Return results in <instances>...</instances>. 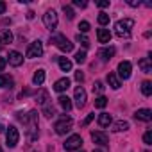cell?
<instances>
[{
	"label": "cell",
	"instance_id": "8992f818",
	"mask_svg": "<svg viewBox=\"0 0 152 152\" xmlns=\"http://www.w3.org/2000/svg\"><path fill=\"white\" fill-rule=\"evenodd\" d=\"M83 147V138L79 134H72L66 141H64V150L72 152V150H79Z\"/></svg>",
	"mask_w": 152,
	"mask_h": 152
},
{
	"label": "cell",
	"instance_id": "9c48e42d",
	"mask_svg": "<svg viewBox=\"0 0 152 152\" xmlns=\"http://www.w3.org/2000/svg\"><path fill=\"white\" fill-rule=\"evenodd\" d=\"M91 140H93V143H97L100 147H107L109 145V136L106 132H102V131H93L91 132Z\"/></svg>",
	"mask_w": 152,
	"mask_h": 152
},
{
	"label": "cell",
	"instance_id": "ba28073f",
	"mask_svg": "<svg viewBox=\"0 0 152 152\" xmlns=\"http://www.w3.org/2000/svg\"><path fill=\"white\" fill-rule=\"evenodd\" d=\"M131 73H132V64H131L129 61H122V63L118 64V75H120V79L127 81V79L131 77Z\"/></svg>",
	"mask_w": 152,
	"mask_h": 152
},
{
	"label": "cell",
	"instance_id": "d6a6232c",
	"mask_svg": "<svg viewBox=\"0 0 152 152\" xmlns=\"http://www.w3.org/2000/svg\"><path fill=\"white\" fill-rule=\"evenodd\" d=\"M143 141H145V145H152V131H147L143 134Z\"/></svg>",
	"mask_w": 152,
	"mask_h": 152
},
{
	"label": "cell",
	"instance_id": "ee69618b",
	"mask_svg": "<svg viewBox=\"0 0 152 152\" xmlns=\"http://www.w3.org/2000/svg\"><path fill=\"white\" fill-rule=\"evenodd\" d=\"M93 152H102V150L100 148H93Z\"/></svg>",
	"mask_w": 152,
	"mask_h": 152
},
{
	"label": "cell",
	"instance_id": "4316f807",
	"mask_svg": "<svg viewBox=\"0 0 152 152\" xmlns=\"http://www.w3.org/2000/svg\"><path fill=\"white\" fill-rule=\"evenodd\" d=\"M43 107V115L47 116V118H52L54 115H56V109H54V106L48 102V104H45V106H41Z\"/></svg>",
	"mask_w": 152,
	"mask_h": 152
},
{
	"label": "cell",
	"instance_id": "6da1fadb",
	"mask_svg": "<svg viewBox=\"0 0 152 152\" xmlns=\"http://www.w3.org/2000/svg\"><path fill=\"white\" fill-rule=\"evenodd\" d=\"M132 27H134V20H131V18L118 20V22L115 23V34H116L118 38H129Z\"/></svg>",
	"mask_w": 152,
	"mask_h": 152
},
{
	"label": "cell",
	"instance_id": "7bdbcfd3",
	"mask_svg": "<svg viewBox=\"0 0 152 152\" xmlns=\"http://www.w3.org/2000/svg\"><path fill=\"white\" fill-rule=\"evenodd\" d=\"M27 18L32 20V18H34V11H29V13H27Z\"/></svg>",
	"mask_w": 152,
	"mask_h": 152
},
{
	"label": "cell",
	"instance_id": "2e32d148",
	"mask_svg": "<svg viewBox=\"0 0 152 152\" xmlns=\"http://www.w3.org/2000/svg\"><path fill=\"white\" fill-rule=\"evenodd\" d=\"M97 38H99V43H109L111 41V32L107 29H99L97 31Z\"/></svg>",
	"mask_w": 152,
	"mask_h": 152
},
{
	"label": "cell",
	"instance_id": "e575fe53",
	"mask_svg": "<svg viewBox=\"0 0 152 152\" xmlns=\"http://www.w3.org/2000/svg\"><path fill=\"white\" fill-rule=\"evenodd\" d=\"M79 29H81V32H88L90 31V23L88 22H81L79 23Z\"/></svg>",
	"mask_w": 152,
	"mask_h": 152
},
{
	"label": "cell",
	"instance_id": "f35d334b",
	"mask_svg": "<svg viewBox=\"0 0 152 152\" xmlns=\"http://www.w3.org/2000/svg\"><path fill=\"white\" fill-rule=\"evenodd\" d=\"M97 6H99V7H102V9H104V7H109V0H99Z\"/></svg>",
	"mask_w": 152,
	"mask_h": 152
},
{
	"label": "cell",
	"instance_id": "b9f144b4",
	"mask_svg": "<svg viewBox=\"0 0 152 152\" xmlns=\"http://www.w3.org/2000/svg\"><path fill=\"white\" fill-rule=\"evenodd\" d=\"M6 64H7V61H6L4 57H0V72H2V70L6 68Z\"/></svg>",
	"mask_w": 152,
	"mask_h": 152
},
{
	"label": "cell",
	"instance_id": "d6986e66",
	"mask_svg": "<svg viewBox=\"0 0 152 152\" xmlns=\"http://www.w3.org/2000/svg\"><path fill=\"white\" fill-rule=\"evenodd\" d=\"M111 122H113V118H111L109 113H100V115H99V125H100V127H109Z\"/></svg>",
	"mask_w": 152,
	"mask_h": 152
},
{
	"label": "cell",
	"instance_id": "f546056e",
	"mask_svg": "<svg viewBox=\"0 0 152 152\" xmlns=\"http://www.w3.org/2000/svg\"><path fill=\"white\" fill-rule=\"evenodd\" d=\"M63 13L66 15L68 20H73V18H75V13H73V9H72L70 6H63Z\"/></svg>",
	"mask_w": 152,
	"mask_h": 152
},
{
	"label": "cell",
	"instance_id": "277c9868",
	"mask_svg": "<svg viewBox=\"0 0 152 152\" xmlns=\"http://www.w3.org/2000/svg\"><path fill=\"white\" fill-rule=\"evenodd\" d=\"M57 13L54 11V9H48L45 15H43V23H45V27L48 29V31H56L57 29Z\"/></svg>",
	"mask_w": 152,
	"mask_h": 152
},
{
	"label": "cell",
	"instance_id": "ffe728a7",
	"mask_svg": "<svg viewBox=\"0 0 152 152\" xmlns=\"http://www.w3.org/2000/svg\"><path fill=\"white\" fill-rule=\"evenodd\" d=\"M57 63H59L61 72H70L72 70V61L68 57H57Z\"/></svg>",
	"mask_w": 152,
	"mask_h": 152
},
{
	"label": "cell",
	"instance_id": "5bb4252c",
	"mask_svg": "<svg viewBox=\"0 0 152 152\" xmlns=\"http://www.w3.org/2000/svg\"><path fill=\"white\" fill-rule=\"evenodd\" d=\"M43 83H45V70H43V68H39V70H36V72H34V75H32V84L41 86Z\"/></svg>",
	"mask_w": 152,
	"mask_h": 152
},
{
	"label": "cell",
	"instance_id": "f6af8a7d",
	"mask_svg": "<svg viewBox=\"0 0 152 152\" xmlns=\"http://www.w3.org/2000/svg\"><path fill=\"white\" fill-rule=\"evenodd\" d=\"M2 129H4V125H0V132H2Z\"/></svg>",
	"mask_w": 152,
	"mask_h": 152
},
{
	"label": "cell",
	"instance_id": "8d00e7d4",
	"mask_svg": "<svg viewBox=\"0 0 152 152\" xmlns=\"http://www.w3.org/2000/svg\"><path fill=\"white\" fill-rule=\"evenodd\" d=\"M75 81H77V83H83V81H84V73H83V72H75Z\"/></svg>",
	"mask_w": 152,
	"mask_h": 152
},
{
	"label": "cell",
	"instance_id": "44dd1931",
	"mask_svg": "<svg viewBox=\"0 0 152 152\" xmlns=\"http://www.w3.org/2000/svg\"><path fill=\"white\" fill-rule=\"evenodd\" d=\"M36 100H38L41 106L48 104V100H50V99H48V91H47V90H39V91H38V95H36Z\"/></svg>",
	"mask_w": 152,
	"mask_h": 152
},
{
	"label": "cell",
	"instance_id": "484cf974",
	"mask_svg": "<svg viewBox=\"0 0 152 152\" xmlns=\"http://www.w3.org/2000/svg\"><path fill=\"white\" fill-rule=\"evenodd\" d=\"M141 93H143L145 97H150V95H152V83H150V81H143V84H141Z\"/></svg>",
	"mask_w": 152,
	"mask_h": 152
},
{
	"label": "cell",
	"instance_id": "cb8c5ba5",
	"mask_svg": "<svg viewBox=\"0 0 152 152\" xmlns=\"http://www.w3.org/2000/svg\"><path fill=\"white\" fill-rule=\"evenodd\" d=\"M13 77L11 75H0V88H11L13 86Z\"/></svg>",
	"mask_w": 152,
	"mask_h": 152
},
{
	"label": "cell",
	"instance_id": "83f0119b",
	"mask_svg": "<svg viewBox=\"0 0 152 152\" xmlns=\"http://www.w3.org/2000/svg\"><path fill=\"white\" fill-rule=\"evenodd\" d=\"M107 106V99L104 97V95H100V97H97L95 99V107H99V109H104Z\"/></svg>",
	"mask_w": 152,
	"mask_h": 152
},
{
	"label": "cell",
	"instance_id": "30bf717a",
	"mask_svg": "<svg viewBox=\"0 0 152 152\" xmlns=\"http://www.w3.org/2000/svg\"><path fill=\"white\" fill-rule=\"evenodd\" d=\"M75 107H79V109H83L84 106H86V91H84V88L83 86H77L75 88Z\"/></svg>",
	"mask_w": 152,
	"mask_h": 152
},
{
	"label": "cell",
	"instance_id": "bcb514c9",
	"mask_svg": "<svg viewBox=\"0 0 152 152\" xmlns=\"http://www.w3.org/2000/svg\"><path fill=\"white\" fill-rule=\"evenodd\" d=\"M0 152H2V148H0Z\"/></svg>",
	"mask_w": 152,
	"mask_h": 152
},
{
	"label": "cell",
	"instance_id": "d590c367",
	"mask_svg": "<svg viewBox=\"0 0 152 152\" xmlns=\"http://www.w3.org/2000/svg\"><path fill=\"white\" fill-rule=\"evenodd\" d=\"M93 118H95V115H93V113H91V115H88V116H86V118H84V120L81 122V125H83V127H86V125H88V124H90V122H91Z\"/></svg>",
	"mask_w": 152,
	"mask_h": 152
},
{
	"label": "cell",
	"instance_id": "3957f363",
	"mask_svg": "<svg viewBox=\"0 0 152 152\" xmlns=\"http://www.w3.org/2000/svg\"><path fill=\"white\" fill-rule=\"evenodd\" d=\"M72 118L70 116H66V115H63L61 116V120H57L56 122V125H54V129H56V132L57 134H66V132H70V129H72Z\"/></svg>",
	"mask_w": 152,
	"mask_h": 152
},
{
	"label": "cell",
	"instance_id": "9a60e30c",
	"mask_svg": "<svg viewBox=\"0 0 152 152\" xmlns=\"http://www.w3.org/2000/svg\"><path fill=\"white\" fill-rule=\"evenodd\" d=\"M107 83H109V86L113 88V90H118L122 84H120V79H118V75L115 73V72H109L107 73Z\"/></svg>",
	"mask_w": 152,
	"mask_h": 152
},
{
	"label": "cell",
	"instance_id": "f1b7e54d",
	"mask_svg": "<svg viewBox=\"0 0 152 152\" xmlns=\"http://www.w3.org/2000/svg\"><path fill=\"white\" fill-rule=\"evenodd\" d=\"M75 61H77L79 64L86 63V50H79L77 54H75Z\"/></svg>",
	"mask_w": 152,
	"mask_h": 152
},
{
	"label": "cell",
	"instance_id": "7dc6e473",
	"mask_svg": "<svg viewBox=\"0 0 152 152\" xmlns=\"http://www.w3.org/2000/svg\"><path fill=\"white\" fill-rule=\"evenodd\" d=\"M145 152H148V150H145Z\"/></svg>",
	"mask_w": 152,
	"mask_h": 152
},
{
	"label": "cell",
	"instance_id": "4fadbf2b",
	"mask_svg": "<svg viewBox=\"0 0 152 152\" xmlns=\"http://www.w3.org/2000/svg\"><path fill=\"white\" fill-rule=\"evenodd\" d=\"M134 118L136 120H141V122H150L152 120V111L150 109H138L134 113Z\"/></svg>",
	"mask_w": 152,
	"mask_h": 152
},
{
	"label": "cell",
	"instance_id": "52a82bcc",
	"mask_svg": "<svg viewBox=\"0 0 152 152\" xmlns=\"http://www.w3.org/2000/svg\"><path fill=\"white\" fill-rule=\"evenodd\" d=\"M41 54H43V43H41L39 39L32 41V43L29 45L27 52H25V56H27V57H31V59H34V57H39Z\"/></svg>",
	"mask_w": 152,
	"mask_h": 152
},
{
	"label": "cell",
	"instance_id": "8fae6325",
	"mask_svg": "<svg viewBox=\"0 0 152 152\" xmlns=\"http://www.w3.org/2000/svg\"><path fill=\"white\" fill-rule=\"evenodd\" d=\"M7 57H9V64H13V66H20L23 63V56L20 52H16V50H11Z\"/></svg>",
	"mask_w": 152,
	"mask_h": 152
},
{
	"label": "cell",
	"instance_id": "7c38bea8",
	"mask_svg": "<svg viewBox=\"0 0 152 152\" xmlns=\"http://www.w3.org/2000/svg\"><path fill=\"white\" fill-rule=\"evenodd\" d=\"M68 88H70V79H68V77H63V79L56 81V84H54V90H56L57 93H63V91H66Z\"/></svg>",
	"mask_w": 152,
	"mask_h": 152
},
{
	"label": "cell",
	"instance_id": "e0dca14e",
	"mask_svg": "<svg viewBox=\"0 0 152 152\" xmlns=\"http://www.w3.org/2000/svg\"><path fill=\"white\" fill-rule=\"evenodd\" d=\"M99 56H100L102 61H109V59L115 56V47H106V48L99 50Z\"/></svg>",
	"mask_w": 152,
	"mask_h": 152
},
{
	"label": "cell",
	"instance_id": "836d02e7",
	"mask_svg": "<svg viewBox=\"0 0 152 152\" xmlns=\"http://www.w3.org/2000/svg\"><path fill=\"white\" fill-rule=\"evenodd\" d=\"M93 91H97V93H104V84H102L100 81H97L95 86H93Z\"/></svg>",
	"mask_w": 152,
	"mask_h": 152
},
{
	"label": "cell",
	"instance_id": "ac0fdd59",
	"mask_svg": "<svg viewBox=\"0 0 152 152\" xmlns=\"http://www.w3.org/2000/svg\"><path fill=\"white\" fill-rule=\"evenodd\" d=\"M11 41H13V32L9 29L0 31V45H6V43H11Z\"/></svg>",
	"mask_w": 152,
	"mask_h": 152
},
{
	"label": "cell",
	"instance_id": "d4e9b609",
	"mask_svg": "<svg viewBox=\"0 0 152 152\" xmlns=\"http://www.w3.org/2000/svg\"><path fill=\"white\" fill-rule=\"evenodd\" d=\"M138 64H140V68H141L145 73H150V72H152V64H150V59H148V57L140 59V63H138Z\"/></svg>",
	"mask_w": 152,
	"mask_h": 152
},
{
	"label": "cell",
	"instance_id": "c3c4849f",
	"mask_svg": "<svg viewBox=\"0 0 152 152\" xmlns=\"http://www.w3.org/2000/svg\"><path fill=\"white\" fill-rule=\"evenodd\" d=\"M81 152H84V150H81Z\"/></svg>",
	"mask_w": 152,
	"mask_h": 152
},
{
	"label": "cell",
	"instance_id": "ab89813d",
	"mask_svg": "<svg viewBox=\"0 0 152 152\" xmlns=\"http://www.w3.org/2000/svg\"><path fill=\"white\" fill-rule=\"evenodd\" d=\"M6 9H7V4H6V2H0V15H4Z\"/></svg>",
	"mask_w": 152,
	"mask_h": 152
},
{
	"label": "cell",
	"instance_id": "5b68a950",
	"mask_svg": "<svg viewBox=\"0 0 152 152\" xmlns=\"http://www.w3.org/2000/svg\"><path fill=\"white\" fill-rule=\"evenodd\" d=\"M18 141H20V132H18V129L15 127V125H9L7 127V132H6V143H7V147H16L18 145Z\"/></svg>",
	"mask_w": 152,
	"mask_h": 152
},
{
	"label": "cell",
	"instance_id": "603a6c76",
	"mask_svg": "<svg viewBox=\"0 0 152 152\" xmlns=\"http://www.w3.org/2000/svg\"><path fill=\"white\" fill-rule=\"evenodd\" d=\"M127 129H129V122H125V120H118V122L113 124L115 132H122V131H127Z\"/></svg>",
	"mask_w": 152,
	"mask_h": 152
},
{
	"label": "cell",
	"instance_id": "1f68e13d",
	"mask_svg": "<svg viewBox=\"0 0 152 152\" xmlns=\"http://www.w3.org/2000/svg\"><path fill=\"white\" fill-rule=\"evenodd\" d=\"M77 41H79L84 48H88V47H90V39H88L84 34H77Z\"/></svg>",
	"mask_w": 152,
	"mask_h": 152
},
{
	"label": "cell",
	"instance_id": "7a4b0ae2",
	"mask_svg": "<svg viewBox=\"0 0 152 152\" xmlns=\"http://www.w3.org/2000/svg\"><path fill=\"white\" fill-rule=\"evenodd\" d=\"M50 43H54L61 52H72V50H73V43H72L66 36H63V34L52 36V38H50Z\"/></svg>",
	"mask_w": 152,
	"mask_h": 152
},
{
	"label": "cell",
	"instance_id": "7402d4cb",
	"mask_svg": "<svg viewBox=\"0 0 152 152\" xmlns=\"http://www.w3.org/2000/svg\"><path fill=\"white\" fill-rule=\"evenodd\" d=\"M57 102H59V106H61L64 111H70V109H72V100H70L66 95H61V97L57 99Z\"/></svg>",
	"mask_w": 152,
	"mask_h": 152
},
{
	"label": "cell",
	"instance_id": "60d3db41",
	"mask_svg": "<svg viewBox=\"0 0 152 152\" xmlns=\"http://www.w3.org/2000/svg\"><path fill=\"white\" fill-rule=\"evenodd\" d=\"M127 4H129L131 7H138V6H140V0H129Z\"/></svg>",
	"mask_w": 152,
	"mask_h": 152
},
{
	"label": "cell",
	"instance_id": "4dcf8cb0",
	"mask_svg": "<svg viewBox=\"0 0 152 152\" xmlns=\"http://www.w3.org/2000/svg\"><path fill=\"white\" fill-rule=\"evenodd\" d=\"M97 20H99V23L104 27V25L109 23V15H106V13H99V18H97Z\"/></svg>",
	"mask_w": 152,
	"mask_h": 152
},
{
	"label": "cell",
	"instance_id": "74e56055",
	"mask_svg": "<svg viewBox=\"0 0 152 152\" xmlns=\"http://www.w3.org/2000/svg\"><path fill=\"white\" fill-rule=\"evenodd\" d=\"M73 6H77V7H86L88 2H84V0H73Z\"/></svg>",
	"mask_w": 152,
	"mask_h": 152
}]
</instances>
